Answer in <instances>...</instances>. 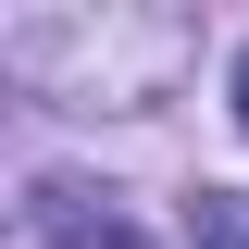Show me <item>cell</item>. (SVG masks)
I'll list each match as a JSON object with an SVG mask.
<instances>
[{
	"instance_id": "6da1fadb",
	"label": "cell",
	"mask_w": 249,
	"mask_h": 249,
	"mask_svg": "<svg viewBox=\"0 0 249 249\" xmlns=\"http://www.w3.org/2000/svg\"><path fill=\"white\" fill-rule=\"evenodd\" d=\"M187 237L199 249H249V199L237 187H199V199H187Z\"/></svg>"
},
{
	"instance_id": "7a4b0ae2",
	"label": "cell",
	"mask_w": 249,
	"mask_h": 249,
	"mask_svg": "<svg viewBox=\"0 0 249 249\" xmlns=\"http://www.w3.org/2000/svg\"><path fill=\"white\" fill-rule=\"evenodd\" d=\"M224 100H237V124H249V50H237V88H224Z\"/></svg>"
}]
</instances>
